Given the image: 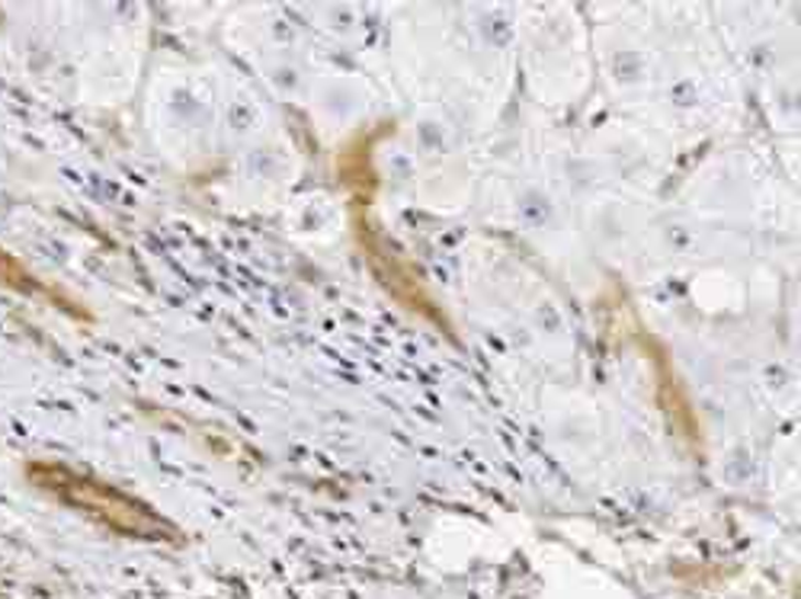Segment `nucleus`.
<instances>
[{
	"instance_id": "f257e3e1",
	"label": "nucleus",
	"mask_w": 801,
	"mask_h": 599,
	"mask_svg": "<svg viewBox=\"0 0 801 599\" xmlns=\"http://www.w3.org/2000/svg\"><path fill=\"white\" fill-rule=\"evenodd\" d=\"M23 475L39 493L58 500L68 510L84 513L94 523L107 525L116 535L139 539V542H167V545L183 542L180 529L167 517H161L154 507H147L145 500L119 490L103 478L77 472L65 462H26Z\"/></svg>"
},
{
	"instance_id": "f03ea898",
	"label": "nucleus",
	"mask_w": 801,
	"mask_h": 599,
	"mask_svg": "<svg viewBox=\"0 0 801 599\" xmlns=\"http://www.w3.org/2000/svg\"><path fill=\"white\" fill-rule=\"evenodd\" d=\"M0 286L10 289V292H17V296H26V299H42L48 301V304H58V308H65V314H80L74 301L65 299L58 289L45 286L26 263H20V257H13L3 247H0Z\"/></svg>"
},
{
	"instance_id": "7ed1b4c3",
	"label": "nucleus",
	"mask_w": 801,
	"mask_h": 599,
	"mask_svg": "<svg viewBox=\"0 0 801 599\" xmlns=\"http://www.w3.org/2000/svg\"><path fill=\"white\" fill-rule=\"evenodd\" d=\"M0 20H3V13H0Z\"/></svg>"
}]
</instances>
